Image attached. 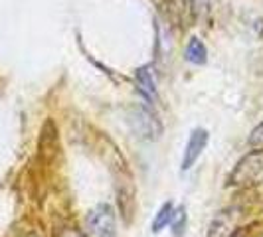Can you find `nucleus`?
<instances>
[{
    "mask_svg": "<svg viewBox=\"0 0 263 237\" xmlns=\"http://www.w3.org/2000/svg\"><path fill=\"white\" fill-rule=\"evenodd\" d=\"M263 176V148H255L248 152L236 164L230 174V184L234 186H251Z\"/></svg>",
    "mask_w": 263,
    "mask_h": 237,
    "instance_id": "nucleus-1",
    "label": "nucleus"
},
{
    "mask_svg": "<svg viewBox=\"0 0 263 237\" xmlns=\"http://www.w3.org/2000/svg\"><path fill=\"white\" fill-rule=\"evenodd\" d=\"M85 227L91 237H115L117 235V220H115L113 208L109 204L95 206L85 218Z\"/></svg>",
    "mask_w": 263,
    "mask_h": 237,
    "instance_id": "nucleus-2",
    "label": "nucleus"
},
{
    "mask_svg": "<svg viewBox=\"0 0 263 237\" xmlns=\"http://www.w3.org/2000/svg\"><path fill=\"white\" fill-rule=\"evenodd\" d=\"M208 145V131L206 129H194L188 143L184 146V154H182V164H180V170L188 172L194 164L196 160L200 158V154L204 152V148Z\"/></svg>",
    "mask_w": 263,
    "mask_h": 237,
    "instance_id": "nucleus-3",
    "label": "nucleus"
},
{
    "mask_svg": "<svg viewBox=\"0 0 263 237\" xmlns=\"http://www.w3.org/2000/svg\"><path fill=\"white\" fill-rule=\"evenodd\" d=\"M237 218H239V213L236 208L220 210L212 218L210 225H208V237H232L236 231Z\"/></svg>",
    "mask_w": 263,
    "mask_h": 237,
    "instance_id": "nucleus-4",
    "label": "nucleus"
},
{
    "mask_svg": "<svg viewBox=\"0 0 263 237\" xmlns=\"http://www.w3.org/2000/svg\"><path fill=\"white\" fill-rule=\"evenodd\" d=\"M133 123H135V131L139 132L143 139H146V141H155L162 132V127H160L158 118L155 117V113L148 107L137 109V113L133 115Z\"/></svg>",
    "mask_w": 263,
    "mask_h": 237,
    "instance_id": "nucleus-5",
    "label": "nucleus"
},
{
    "mask_svg": "<svg viewBox=\"0 0 263 237\" xmlns=\"http://www.w3.org/2000/svg\"><path fill=\"white\" fill-rule=\"evenodd\" d=\"M168 18L182 30L190 28L194 22V2L192 0H171L168 2Z\"/></svg>",
    "mask_w": 263,
    "mask_h": 237,
    "instance_id": "nucleus-6",
    "label": "nucleus"
},
{
    "mask_svg": "<svg viewBox=\"0 0 263 237\" xmlns=\"http://www.w3.org/2000/svg\"><path fill=\"white\" fill-rule=\"evenodd\" d=\"M155 69L153 66H143L135 71V79H137V85L141 93L145 95L148 101H155L157 99V81H155Z\"/></svg>",
    "mask_w": 263,
    "mask_h": 237,
    "instance_id": "nucleus-7",
    "label": "nucleus"
},
{
    "mask_svg": "<svg viewBox=\"0 0 263 237\" xmlns=\"http://www.w3.org/2000/svg\"><path fill=\"white\" fill-rule=\"evenodd\" d=\"M206 57H208V52H206V46L202 44V40L198 38H192L188 42V46H186V60L190 62V64H204L206 62Z\"/></svg>",
    "mask_w": 263,
    "mask_h": 237,
    "instance_id": "nucleus-8",
    "label": "nucleus"
},
{
    "mask_svg": "<svg viewBox=\"0 0 263 237\" xmlns=\"http://www.w3.org/2000/svg\"><path fill=\"white\" fill-rule=\"evenodd\" d=\"M172 215H174V204H172V202H164V204L160 206V210L157 211L155 220H153V225H151L153 233H158V231H162L166 225L171 224Z\"/></svg>",
    "mask_w": 263,
    "mask_h": 237,
    "instance_id": "nucleus-9",
    "label": "nucleus"
},
{
    "mask_svg": "<svg viewBox=\"0 0 263 237\" xmlns=\"http://www.w3.org/2000/svg\"><path fill=\"white\" fill-rule=\"evenodd\" d=\"M171 225H172V233H174V235H182V231H184V227H186V210L184 208L174 210Z\"/></svg>",
    "mask_w": 263,
    "mask_h": 237,
    "instance_id": "nucleus-10",
    "label": "nucleus"
},
{
    "mask_svg": "<svg viewBox=\"0 0 263 237\" xmlns=\"http://www.w3.org/2000/svg\"><path fill=\"white\" fill-rule=\"evenodd\" d=\"M248 143H250L251 146H263V123H259V125L251 131Z\"/></svg>",
    "mask_w": 263,
    "mask_h": 237,
    "instance_id": "nucleus-11",
    "label": "nucleus"
},
{
    "mask_svg": "<svg viewBox=\"0 0 263 237\" xmlns=\"http://www.w3.org/2000/svg\"><path fill=\"white\" fill-rule=\"evenodd\" d=\"M58 237H87L83 231H79V229H76V227H64L60 233H58Z\"/></svg>",
    "mask_w": 263,
    "mask_h": 237,
    "instance_id": "nucleus-12",
    "label": "nucleus"
},
{
    "mask_svg": "<svg viewBox=\"0 0 263 237\" xmlns=\"http://www.w3.org/2000/svg\"><path fill=\"white\" fill-rule=\"evenodd\" d=\"M232 237H243V233H234Z\"/></svg>",
    "mask_w": 263,
    "mask_h": 237,
    "instance_id": "nucleus-13",
    "label": "nucleus"
},
{
    "mask_svg": "<svg viewBox=\"0 0 263 237\" xmlns=\"http://www.w3.org/2000/svg\"><path fill=\"white\" fill-rule=\"evenodd\" d=\"M26 237H38V235H26Z\"/></svg>",
    "mask_w": 263,
    "mask_h": 237,
    "instance_id": "nucleus-14",
    "label": "nucleus"
}]
</instances>
